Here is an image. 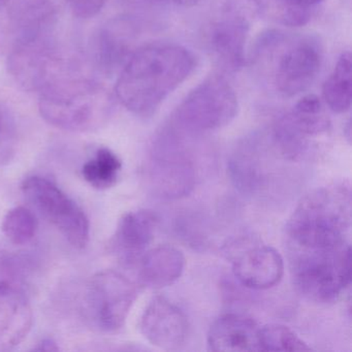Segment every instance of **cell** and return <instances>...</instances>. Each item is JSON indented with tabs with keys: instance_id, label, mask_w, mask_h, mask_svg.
I'll return each instance as SVG.
<instances>
[{
	"instance_id": "1",
	"label": "cell",
	"mask_w": 352,
	"mask_h": 352,
	"mask_svg": "<svg viewBox=\"0 0 352 352\" xmlns=\"http://www.w3.org/2000/svg\"><path fill=\"white\" fill-rule=\"evenodd\" d=\"M195 55L175 44H150L133 51L120 69L115 94L129 112L152 116L195 69Z\"/></svg>"
},
{
	"instance_id": "2",
	"label": "cell",
	"mask_w": 352,
	"mask_h": 352,
	"mask_svg": "<svg viewBox=\"0 0 352 352\" xmlns=\"http://www.w3.org/2000/svg\"><path fill=\"white\" fill-rule=\"evenodd\" d=\"M114 109L112 94L98 81L65 76L40 92L38 111L49 124L72 133H89L104 126Z\"/></svg>"
},
{
	"instance_id": "3",
	"label": "cell",
	"mask_w": 352,
	"mask_h": 352,
	"mask_svg": "<svg viewBox=\"0 0 352 352\" xmlns=\"http://www.w3.org/2000/svg\"><path fill=\"white\" fill-rule=\"evenodd\" d=\"M351 226V193L346 185L315 189L302 197L286 224L290 246L319 248L346 242Z\"/></svg>"
},
{
	"instance_id": "4",
	"label": "cell",
	"mask_w": 352,
	"mask_h": 352,
	"mask_svg": "<svg viewBox=\"0 0 352 352\" xmlns=\"http://www.w3.org/2000/svg\"><path fill=\"white\" fill-rule=\"evenodd\" d=\"M292 247L290 267L296 290L315 302L337 300L351 281V248L347 242L319 248Z\"/></svg>"
},
{
	"instance_id": "5",
	"label": "cell",
	"mask_w": 352,
	"mask_h": 352,
	"mask_svg": "<svg viewBox=\"0 0 352 352\" xmlns=\"http://www.w3.org/2000/svg\"><path fill=\"white\" fill-rule=\"evenodd\" d=\"M274 30L261 36L255 48V56L275 55L274 85L284 96L292 98L308 89L318 76L322 65V48L311 36L289 38L278 32L274 48Z\"/></svg>"
},
{
	"instance_id": "6",
	"label": "cell",
	"mask_w": 352,
	"mask_h": 352,
	"mask_svg": "<svg viewBox=\"0 0 352 352\" xmlns=\"http://www.w3.org/2000/svg\"><path fill=\"white\" fill-rule=\"evenodd\" d=\"M51 28L19 34L8 58V67L16 82L28 91L40 94L57 80L77 73L65 60Z\"/></svg>"
},
{
	"instance_id": "7",
	"label": "cell",
	"mask_w": 352,
	"mask_h": 352,
	"mask_svg": "<svg viewBox=\"0 0 352 352\" xmlns=\"http://www.w3.org/2000/svg\"><path fill=\"white\" fill-rule=\"evenodd\" d=\"M238 110L234 88L226 78L213 75L185 98L170 123L188 137L201 135L230 124Z\"/></svg>"
},
{
	"instance_id": "8",
	"label": "cell",
	"mask_w": 352,
	"mask_h": 352,
	"mask_svg": "<svg viewBox=\"0 0 352 352\" xmlns=\"http://www.w3.org/2000/svg\"><path fill=\"white\" fill-rule=\"evenodd\" d=\"M184 137L170 123L152 142L147 176L152 190L160 199H180L195 187L197 170L183 144Z\"/></svg>"
},
{
	"instance_id": "9",
	"label": "cell",
	"mask_w": 352,
	"mask_h": 352,
	"mask_svg": "<svg viewBox=\"0 0 352 352\" xmlns=\"http://www.w3.org/2000/svg\"><path fill=\"white\" fill-rule=\"evenodd\" d=\"M28 201L46 218L74 248L87 246L90 222L85 212L56 184L41 176L28 177L22 184Z\"/></svg>"
},
{
	"instance_id": "10",
	"label": "cell",
	"mask_w": 352,
	"mask_h": 352,
	"mask_svg": "<svg viewBox=\"0 0 352 352\" xmlns=\"http://www.w3.org/2000/svg\"><path fill=\"white\" fill-rule=\"evenodd\" d=\"M137 298V286L129 278L112 270L98 272L86 290V314L100 331L116 333L124 327Z\"/></svg>"
},
{
	"instance_id": "11",
	"label": "cell",
	"mask_w": 352,
	"mask_h": 352,
	"mask_svg": "<svg viewBox=\"0 0 352 352\" xmlns=\"http://www.w3.org/2000/svg\"><path fill=\"white\" fill-rule=\"evenodd\" d=\"M259 0H226L212 24L209 44L222 69L236 72L244 65L251 22L261 12Z\"/></svg>"
},
{
	"instance_id": "12",
	"label": "cell",
	"mask_w": 352,
	"mask_h": 352,
	"mask_svg": "<svg viewBox=\"0 0 352 352\" xmlns=\"http://www.w3.org/2000/svg\"><path fill=\"white\" fill-rule=\"evenodd\" d=\"M232 272L242 285L255 290L274 287L281 281L284 261L273 247L249 242L232 245Z\"/></svg>"
},
{
	"instance_id": "13",
	"label": "cell",
	"mask_w": 352,
	"mask_h": 352,
	"mask_svg": "<svg viewBox=\"0 0 352 352\" xmlns=\"http://www.w3.org/2000/svg\"><path fill=\"white\" fill-rule=\"evenodd\" d=\"M140 329L152 345L164 350H177L188 336L186 315L164 296H154L144 310Z\"/></svg>"
},
{
	"instance_id": "14",
	"label": "cell",
	"mask_w": 352,
	"mask_h": 352,
	"mask_svg": "<svg viewBox=\"0 0 352 352\" xmlns=\"http://www.w3.org/2000/svg\"><path fill=\"white\" fill-rule=\"evenodd\" d=\"M135 30L125 20L113 21L102 26L90 42V59L100 73L111 75L122 69L133 51Z\"/></svg>"
},
{
	"instance_id": "15",
	"label": "cell",
	"mask_w": 352,
	"mask_h": 352,
	"mask_svg": "<svg viewBox=\"0 0 352 352\" xmlns=\"http://www.w3.org/2000/svg\"><path fill=\"white\" fill-rule=\"evenodd\" d=\"M158 217L150 210L129 212L119 220L111 248L123 263H133L147 251L155 234Z\"/></svg>"
},
{
	"instance_id": "16",
	"label": "cell",
	"mask_w": 352,
	"mask_h": 352,
	"mask_svg": "<svg viewBox=\"0 0 352 352\" xmlns=\"http://www.w3.org/2000/svg\"><path fill=\"white\" fill-rule=\"evenodd\" d=\"M261 327L250 317L230 313L214 321L208 331V348L216 352L261 351Z\"/></svg>"
},
{
	"instance_id": "17",
	"label": "cell",
	"mask_w": 352,
	"mask_h": 352,
	"mask_svg": "<svg viewBox=\"0 0 352 352\" xmlns=\"http://www.w3.org/2000/svg\"><path fill=\"white\" fill-rule=\"evenodd\" d=\"M32 325V309L25 296L16 286L0 281V350L19 345Z\"/></svg>"
},
{
	"instance_id": "18",
	"label": "cell",
	"mask_w": 352,
	"mask_h": 352,
	"mask_svg": "<svg viewBox=\"0 0 352 352\" xmlns=\"http://www.w3.org/2000/svg\"><path fill=\"white\" fill-rule=\"evenodd\" d=\"M139 261L140 281L153 289L172 285L180 279L185 269L184 254L170 245L146 251Z\"/></svg>"
},
{
	"instance_id": "19",
	"label": "cell",
	"mask_w": 352,
	"mask_h": 352,
	"mask_svg": "<svg viewBox=\"0 0 352 352\" xmlns=\"http://www.w3.org/2000/svg\"><path fill=\"white\" fill-rule=\"evenodd\" d=\"M65 0H0L3 14L22 32L51 28Z\"/></svg>"
},
{
	"instance_id": "20",
	"label": "cell",
	"mask_w": 352,
	"mask_h": 352,
	"mask_svg": "<svg viewBox=\"0 0 352 352\" xmlns=\"http://www.w3.org/2000/svg\"><path fill=\"white\" fill-rule=\"evenodd\" d=\"M282 120L305 139L327 133L329 129V119L322 102L314 94L300 98L292 112L282 117Z\"/></svg>"
},
{
	"instance_id": "21",
	"label": "cell",
	"mask_w": 352,
	"mask_h": 352,
	"mask_svg": "<svg viewBox=\"0 0 352 352\" xmlns=\"http://www.w3.org/2000/svg\"><path fill=\"white\" fill-rule=\"evenodd\" d=\"M351 54L345 52L341 55L333 73L323 85V98L333 112L342 114L347 112L351 106Z\"/></svg>"
},
{
	"instance_id": "22",
	"label": "cell",
	"mask_w": 352,
	"mask_h": 352,
	"mask_svg": "<svg viewBox=\"0 0 352 352\" xmlns=\"http://www.w3.org/2000/svg\"><path fill=\"white\" fill-rule=\"evenodd\" d=\"M230 175L234 186L245 193L261 187V162L254 144L243 145L230 158Z\"/></svg>"
},
{
	"instance_id": "23",
	"label": "cell",
	"mask_w": 352,
	"mask_h": 352,
	"mask_svg": "<svg viewBox=\"0 0 352 352\" xmlns=\"http://www.w3.org/2000/svg\"><path fill=\"white\" fill-rule=\"evenodd\" d=\"M122 170V162L107 147L96 150L94 155L82 166L84 180L94 188L104 190L116 184Z\"/></svg>"
},
{
	"instance_id": "24",
	"label": "cell",
	"mask_w": 352,
	"mask_h": 352,
	"mask_svg": "<svg viewBox=\"0 0 352 352\" xmlns=\"http://www.w3.org/2000/svg\"><path fill=\"white\" fill-rule=\"evenodd\" d=\"M1 228L10 242L15 245H26L36 236L38 223L30 209L19 206L8 211Z\"/></svg>"
},
{
	"instance_id": "25",
	"label": "cell",
	"mask_w": 352,
	"mask_h": 352,
	"mask_svg": "<svg viewBox=\"0 0 352 352\" xmlns=\"http://www.w3.org/2000/svg\"><path fill=\"white\" fill-rule=\"evenodd\" d=\"M261 351H310L312 348L289 327L267 324L259 331Z\"/></svg>"
},
{
	"instance_id": "26",
	"label": "cell",
	"mask_w": 352,
	"mask_h": 352,
	"mask_svg": "<svg viewBox=\"0 0 352 352\" xmlns=\"http://www.w3.org/2000/svg\"><path fill=\"white\" fill-rule=\"evenodd\" d=\"M279 19L289 26H302L312 17L317 7L324 0H280Z\"/></svg>"
},
{
	"instance_id": "27",
	"label": "cell",
	"mask_w": 352,
	"mask_h": 352,
	"mask_svg": "<svg viewBox=\"0 0 352 352\" xmlns=\"http://www.w3.org/2000/svg\"><path fill=\"white\" fill-rule=\"evenodd\" d=\"M65 3L76 17L90 19L102 11L106 0H65Z\"/></svg>"
},
{
	"instance_id": "28",
	"label": "cell",
	"mask_w": 352,
	"mask_h": 352,
	"mask_svg": "<svg viewBox=\"0 0 352 352\" xmlns=\"http://www.w3.org/2000/svg\"><path fill=\"white\" fill-rule=\"evenodd\" d=\"M149 3H164V5L177 6V7L190 8L197 5L199 0H146Z\"/></svg>"
},
{
	"instance_id": "29",
	"label": "cell",
	"mask_w": 352,
	"mask_h": 352,
	"mask_svg": "<svg viewBox=\"0 0 352 352\" xmlns=\"http://www.w3.org/2000/svg\"><path fill=\"white\" fill-rule=\"evenodd\" d=\"M60 349L58 344L55 341L54 339L51 338H46V339L42 340L40 343L36 345V347L34 348V350L36 351H58Z\"/></svg>"
},
{
	"instance_id": "30",
	"label": "cell",
	"mask_w": 352,
	"mask_h": 352,
	"mask_svg": "<svg viewBox=\"0 0 352 352\" xmlns=\"http://www.w3.org/2000/svg\"><path fill=\"white\" fill-rule=\"evenodd\" d=\"M1 127H3V120H1V117H0V131H1Z\"/></svg>"
}]
</instances>
